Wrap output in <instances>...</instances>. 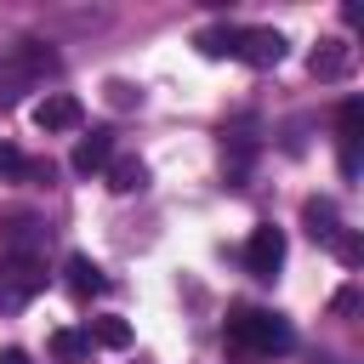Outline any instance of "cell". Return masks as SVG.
Returning a JSON list of instances; mask_svg holds the SVG:
<instances>
[{"label":"cell","mask_w":364,"mask_h":364,"mask_svg":"<svg viewBox=\"0 0 364 364\" xmlns=\"http://www.w3.org/2000/svg\"><path fill=\"white\" fill-rule=\"evenodd\" d=\"M228 347L233 353H256V358H273V353H290V324L279 318V313H267V307H239V313H228Z\"/></svg>","instance_id":"6da1fadb"},{"label":"cell","mask_w":364,"mask_h":364,"mask_svg":"<svg viewBox=\"0 0 364 364\" xmlns=\"http://www.w3.org/2000/svg\"><path fill=\"white\" fill-rule=\"evenodd\" d=\"M40 284H46V262H34V256H6V262H0V313L28 307V301L40 296Z\"/></svg>","instance_id":"7a4b0ae2"},{"label":"cell","mask_w":364,"mask_h":364,"mask_svg":"<svg viewBox=\"0 0 364 364\" xmlns=\"http://www.w3.org/2000/svg\"><path fill=\"white\" fill-rule=\"evenodd\" d=\"M284 34L279 28H233V57L250 63V68H279L284 63Z\"/></svg>","instance_id":"3957f363"},{"label":"cell","mask_w":364,"mask_h":364,"mask_svg":"<svg viewBox=\"0 0 364 364\" xmlns=\"http://www.w3.org/2000/svg\"><path fill=\"white\" fill-rule=\"evenodd\" d=\"M245 267H250L256 279H273V273L284 267V228H273V222L250 228V239H245Z\"/></svg>","instance_id":"277c9868"},{"label":"cell","mask_w":364,"mask_h":364,"mask_svg":"<svg viewBox=\"0 0 364 364\" xmlns=\"http://www.w3.org/2000/svg\"><path fill=\"white\" fill-rule=\"evenodd\" d=\"M80 119H85V108H80V97H68V91H51V97L34 102V125H40V131H74Z\"/></svg>","instance_id":"5b68a950"},{"label":"cell","mask_w":364,"mask_h":364,"mask_svg":"<svg viewBox=\"0 0 364 364\" xmlns=\"http://www.w3.org/2000/svg\"><path fill=\"white\" fill-rule=\"evenodd\" d=\"M108 159H114V131H91V136L74 142V159H68V165H74L80 176H91V171H102Z\"/></svg>","instance_id":"8992f818"},{"label":"cell","mask_w":364,"mask_h":364,"mask_svg":"<svg viewBox=\"0 0 364 364\" xmlns=\"http://www.w3.org/2000/svg\"><path fill=\"white\" fill-rule=\"evenodd\" d=\"M307 68H313L318 80H341V74L353 68V46H347V40H324V46L313 51V63H307Z\"/></svg>","instance_id":"52a82bcc"},{"label":"cell","mask_w":364,"mask_h":364,"mask_svg":"<svg viewBox=\"0 0 364 364\" xmlns=\"http://www.w3.org/2000/svg\"><path fill=\"white\" fill-rule=\"evenodd\" d=\"M0 176H6V182H34V176H46V182H51V165H40V159H28L23 148L0 142Z\"/></svg>","instance_id":"ba28073f"},{"label":"cell","mask_w":364,"mask_h":364,"mask_svg":"<svg viewBox=\"0 0 364 364\" xmlns=\"http://www.w3.org/2000/svg\"><path fill=\"white\" fill-rule=\"evenodd\" d=\"M63 273H68V290H74V296H102V290H108V279H102V267H97L91 256H68Z\"/></svg>","instance_id":"9c48e42d"},{"label":"cell","mask_w":364,"mask_h":364,"mask_svg":"<svg viewBox=\"0 0 364 364\" xmlns=\"http://www.w3.org/2000/svg\"><path fill=\"white\" fill-rule=\"evenodd\" d=\"M301 222H307V233L313 239H324V245H336L347 228L336 222V210H330V199H307V210H301Z\"/></svg>","instance_id":"30bf717a"},{"label":"cell","mask_w":364,"mask_h":364,"mask_svg":"<svg viewBox=\"0 0 364 364\" xmlns=\"http://www.w3.org/2000/svg\"><path fill=\"white\" fill-rule=\"evenodd\" d=\"M102 171H108V188H114V193H136V188H148V165H142V159H108Z\"/></svg>","instance_id":"8fae6325"},{"label":"cell","mask_w":364,"mask_h":364,"mask_svg":"<svg viewBox=\"0 0 364 364\" xmlns=\"http://www.w3.org/2000/svg\"><path fill=\"white\" fill-rule=\"evenodd\" d=\"M91 341L125 353V347H131V324H125V318H91Z\"/></svg>","instance_id":"7c38bea8"},{"label":"cell","mask_w":364,"mask_h":364,"mask_svg":"<svg viewBox=\"0 0 364 364\" xmlns=\"http://www.w3.org/2000/svg\"><path fill=\"white\" fill-rule=\"evenodd\" d=\"M51 353H57L63 364H74V358L91 353V336H85V330H57V336H51Z\"/></svg>","instance_id":"4fadbf2b"},{"label":"cell","mask_w":364,"mask_h":364,"mask_svg":"<svg viewBox=\"0 0 364 364\" xmlns=\"http://www.w3.org/2000/svg\"><path fill=\"white\" fill-rule=\"evenodd\" d=\"M108 102H114V108H136V102H142V91H131L125 80H108Z\"/></svg>","instance_id":"5bb4252c"},{"label":"cell","mask_w":364,"mask_h":364,"mask_svg":"<svg viewBox=\"0 0 364 364\" xmlns=\"http://www.w3.org/2000/svg\"><path fill=\"white\" fill-rule=\"evenodd\" d=\"M0 364H34V358H28L23 347H6V353H0Z\"/></svg>","instance_id":"9a60e30c"}]
</instances>
